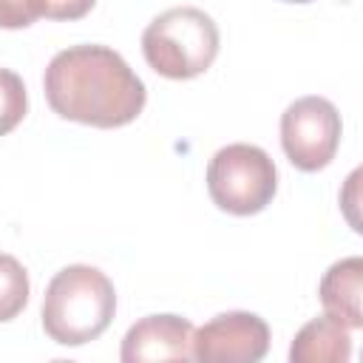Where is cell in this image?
I'll return each instance as SVG.
<instances>
[{
  "label": "cell",
  "mask_w": 363,
  "mask_h": 363,
  "mask_svg": "<svg viewBox=\"0 0 363 363\" xmlns=\"http://www.w3.org/2000/svg\"><path fill=\"white\" fill-rule=\"evenodd\" d=\"M352 357V329L332 315L303 323L289 346L292 363H346Z\"/></svg>",
  "instance_id": "9c48e42d"
},
{
  "label": "cell",
  "mask_w": 363,
  "mask_h": 363,
  "mask_svg": "<svg viewBox=\"0 0 363 363\" xmlns=\"http://www.w3.org/2000/svg\"><path fill=\"white\" fill-rule=\"evenodd\" d=\"M43 88L57 116L91 128H122L147 102L145 82L108 45L62 48L51 57Z\"/></svg>",
  "instance_id": "6da1fadb"
},
{
  "label": "cell",
  "mask_w": 363,
  "mask_h": 363,
  "mask_svg": "<svg viewBox=\"0 0 363 363\" xmlns=\"http://www.w3.org/2000/svg\"><path fill=\"white\" fill-rule=\"evenodd\" d=\"M40 20L37 0H0V28H28Z\"/></svg>",
  "instance_id": "7c38bea8"
},
{
  "label": "cell",
  "mask_w": 363,
  "mask_h": 363,
  "mask_svg": "<svg viewBox=\"0 0 363 363\" xmlns=\"http://www.w3.org/2000/svg\"><path fill=\"white\" fill-rule=\"evenodd\" d=\"M96 0H37L40 17L45 20H79L94 9Z\"/></svg>",
  "instance_id": "4fadbf2b"
},
{
  "label": "cell",
  "mask_w": 363,
  "mask_h": 363,
  "mask_svg": "<svg viewBox=\"0 0 363 363\" xmlns=\"http://www.w3.org/2000/svg\"><path fill=\"white\" fill-rule=\"evenodd\" d=\"M28 272L14 258L0 252V323L17 318L28 303Z\"/></svg>",
  "instance_id": "30bf717a"
},
{
  "label": "cell",
  "mask_w": 363,
  "mask_h": 363,
  "mask_svg": "<svg viewBox=\"0 0 363 363\" xmlns=\"http://www.w3.org/2000/svg\"><path fill=\"white\" fill-rule=\"evenodd\" d=\"M116 289L111 278L91 264L62 267L43 295V329L60 346H85L113 320Z\"/></svg>",
  "instance_id": "7a4b0ae2"
},
{
  "label": "cell",
  "mask_w": 363,
  "mask_h": 363,
  "mask_svg": "<svg viewBox=\"0 0 363 363\" xmlns=\"http://www.w3.org/2000/svg\"><path fill=\"white\" fill-rule=\"evenodd\" d=\"M278 190V170L258 145L233 142L213 153L207 164V193L213 204L233 216L261 213Z\"/></svg>",
  "instance_id": "277c9868"
},
{
  "label": "cell",
  "mask_w": 363,
  "mask_h": 363,
  "mask_svg": "<svg viewBox=\"0 0 363 363\" xmlns=\"http://www.w3.org/2000/svg\"><path fill=\"white\" fill-rule=\"evenodd\" d=\"M119 357L122 363L190 360L193 357V323L182 315H147L125 332Z\"/></svg>",
  "instance_id": "52a82bcc"
},
{
  "label": "cell",
  "mask_w": 363,
  "mask_h": 363,
  "mask_svg": "<svg viewBox=\"0 0 363 363\" xmlns=\"http://www.w3.org/2000/svg\"><path fill=\"white\" fill-rule=\"evenodd\" d=\"M26 111H28V94L23 79L14 71L0 68V136L11 133L23 122Z\"/></svg>",
  "instance_id": "8fae6325"
},
{
  "label": "cell",
  "mask_w": 363,
  "mask_h": 363,
  "mask_svg": "<svg viewBox=\"0 0 363 363\" xmlns=\"http://www.w3.org/2000/svg\"><path fill=\"white\" fill-rule=\"evenodd\" d=\"M360 284H363V261L357 255L335 261L318 286L323 312L337 318L349 329L363 326V312H360Z\"/></svg>",
  "instance_id": "ba28073f"
},
{
  "label": "cell",
  "mask_w": 363,
  "mask_h": 363,
  "mask_svg": "<svg viewBox=\"0 0 363 363\" xmlns=\"http://www.w3.org/2000/svg\"><path fill=\"white\" fill-rule=\"evenodd\" d=\"M286 3H312V0H286Z\"/></svg>",
  "instance_id": "5bb4252c"
},
{
  "label": "cell",
  "mask_w": 363,
  "mask_h": 363,
  "mask_svg": "<svg viewBox=\"0 0 363 363\" xmlns=\"http://www.w3.org/2000/svg\"><path fill=\"white\" fill-rule=\"evenodd\" d=\"M267 352L269 326L255 312H221L193 329V357L201 363H258Z\"/></svg>",
  "instance_id": "8992f818"
},
{
  "label": "cell",
  "mask_w": 363,
  "mask_h": 363,
  "mask_svg": "<svg viewBox=\"0 0 363 363\" xmlns=\"http://www.w3.org/2000/svg\"><path fill=\"white\" fill-rule=\"evenodd\" d=\"M340 113L326 96H301L281 113V147L303 170H323L340 145Z\"/></svg>",
  "instance_id": "5b68a950"
},
{
  "label": "cell",
  "mask_w": 363,
  "mask_h": 363,
  "mask_svg": "<svg viewBox=\"0 0 363 363\" xmlns=\"http://www.w3.org/2000/svg\"><path fill=\"white\" fill-rule=\"evenodd\" d=\"M218 26L196 6L162 11L142 31V54L147 65L167 79H193L218 57Z\"/></svg>",
  "instance_id": "3957f363"
}]
</instances>
